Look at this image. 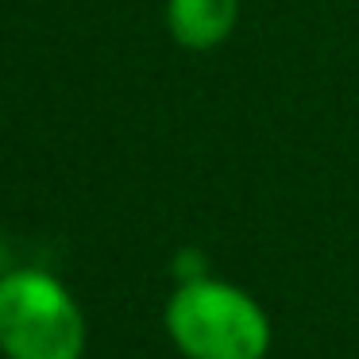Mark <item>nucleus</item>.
<instances>
[{
	"label": "nucleus",
	"instance_id": "f257e3e1",
	"mask_svg": "<svg viewBox=\"0 0 359 359\" xmlns=\"http://www.w3.org/2000/svg\"><path fill=\"white\" fill-rule=\"evenodd\" d=\"M163 328L182 359H266L274 344L263 302L217 274L178 282L163 305Z\"/></svg>",
	"mask_w": 359,
	"mask_h": 359
},
{
	"label": "nucleus",
	"instance_id": "7ed1b4c3",
	"mask_svg": "<svg viewBox=\"0 0 359 359\" xmlns=\"http://www.w3.org/2000/svg\"><path fill=\"white\" fill-rule=\"evenodd\" d=\"M163 20L182 50L205 55L232 39L240 24V0H166Z\"/></svg>",
	"mask_w": 359,
	"mask_h": 359
},
{
	"label": "nucleus",
	"instance_id": "f03ea898",
	"mask_svg": "<svg viewBox=\"0 0 359 359\" xmlns=\"http://www.w3.org/2000/svg\"><path fill=\"white\" fill-rule=\"evenodd\" d=\"M89 325L62 278L39 266L0 271V355L81 359Z\"/></svg>",
	"mask_w": 359,
	"mask_h": 359
}]
</instances>
